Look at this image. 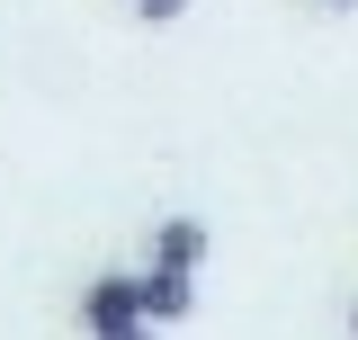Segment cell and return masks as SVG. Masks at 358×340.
Returning a JSON list of instances; mask_svg holds the SVG:
<instances>
[{
    "instance_id": "8992f818",
    "label": "cell",
    "mask_w": 358,
    "mask_h": 340,
    "mask_svg": "<svg viewBox=\"0 0 358 340\" xmlns=\"http://www.w3.org/2000/svg\"><path fill=\"white\" fill-rule=\"evenodd\" d=\"M322 9H358V0H322Z\"/></svg>"
},
{
    "instance_id": "7a4b0ae2",
    "label": "cell",
    "mask_w": 358,
    "mask_h": 340,
    "mask_svg": "<svg viewBox=\"0 0 358 340\" xmlns=\"http://www.w3.org/2000/svg\"><path fill=\"white\" fill-rule=\"evenodd\" d=\"M143 269H179V278H197V269H206V224H197V215H162Z\"/></svg>"
},
{
    "instance_id": "52a82bcc",
    "label": "cell",
    "mask_w": 358,
    "mask_h": 340,
    "mask_svg": "<svg viewBox=\"0 0 358 340\" xmlns=\"http://www.w3.org/2000/svg\"><path fill=\"white\" fill-rule=\"evenodd\" d=\"M350 340H358V304H350Z\"/></svg>"
},
{
    "instance_id": "6da1fadb",
    "label": "cell",
    "mask_w": 358,
    "mask_h": 340,
    "mask_svg": "<svg viewBox=\"0 0 358 340\" xmlns=\"http://www.w3.org/2000/svg\"><path fill=\"white\" fill-rule=\"evenodd\" d=\"M152 313H143V269H108V278H90L81 287V332L90 340H117V332H143Z\"/></svg>"
},
{
    "instance_id": "3957f363",
    "label": "cell",
    "mask_w": 358,
    "mask_h": 340,
    "mask_svg": "<svg viewBox=\"0 0 358 340\" xmlns=\"http://www.w3.org/2000/svg\"><path fill=\"white\" fill-rule=\"evenodd\" d=\"M143 313H152V332H171L197 313V278H179V269H143Z\"/></svg>"
},
{
    "instance_id": "5b68a950",
    "label": "cell",
    "mask_w": 358,
    "mask_h": 340,
    "mask_svg": "<svg viewBox=\"0 0 358 340\" xmlns=\"http://www.w3.org/2000/svg\"><path fill=\"white\" fill-rule=\"evenodd\" d=\"M117 340H162V332H152V323H143V332H117Z\"/></svg>"
},
{
    "instance_id": "277c9868",
    "label": "cell",
    "mask_w": 358,
    "mask_h": 340,
    "mask_svg": "<svg viewBox=\"0 0 358 340\" xmlns=\"http://www.w3.org/2000/svg\"><path fill=\"white\" fill-rule=\"evenodd\" d=\"M134 18L143 27H171V18H188V0H134Z\"/></svg>"
}]
</instances>
